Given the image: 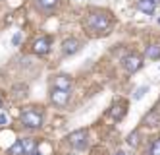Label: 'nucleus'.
I'll return each mask as SVG.
<instances>
[{
  "label": "nucleus",
  "instance_id": "9",
  "mask_svg": "<svg viewBox=\"0 0 160 155\" xmlns=\"http://www.w3.org/2000/svg\"><path fill=\"white\" fill-rule=\"evenodd\" d=\"M143 124L145 126H148V128H156V126H160V113L156 111V109H151L145 116H143Z\"/></svg>",
  "mask_w": 160,
  "mask_h": 155
},
{
  "label": "nucleus",
  "instance_id": "13",
  "mask_svg": "<svg viewBox=\"0 0 160 155\" xmlns=\"http://www.w3.org/2000/svg\"><path fill=\"white\" fill-rule=\"evenodd\" d=\"M125 141H128V146L131 149H137V147H139V144H141V132H139V130H133L131 134H128Z\"/></svg>",
  "mask_w": 160,
  "mask_h": 155
},
{
  "label": "nucleus",
  "instance_id": "5",
  "mask_svg": "<svg viewBox=\"0 0 160 155\" xmlns=\"http://www.w3.org/2000/svg\"><path fill=\"white\" fill-rule=\"evenodd\" d=\"M50 101H52L54 105H58V107H66L68 101H70V91L52 87V91H50Z\"/></svg>",
  "mask_w": 160,
  "mask_h": 155
},
{
  "label": "nucleus",
  "instance_id": "3",
  "mask_svg": "<svg viewBox=\"0 0 160 155\" xmlns=\"http://www.w3.org/2000/svg\"><path fill=\"white\" fill-rule=\"evenodd\" d=\"M122 66H123V70L128 74H135V72H139V70L143 68V58L139 56V54H135V53H131V54H128L122 60Z\"/></svg>",
  "mask_w": 160,
  "mask_h": 155
},
{
  "label": "nucleus",
  "instance_id": "1",
  "mask_svg": "<svg viewBox=\"0 0 160 155\" xmlns=\"http://www.w3.org/2000/svg\"><path fill=\"white\" fill-rule=\"evenodd\" d=\"M85 25L95 33H106L112 25V16L108 12H93V14L87 16Z\"/></svg>",
  "mask_w": 160,
  "mask_h": 155
},
{
  "label": "nucleus",
  "instance_id": "6",
  "mask_svg": "<svg viewBox=\"0 0 160 155\" xmlns=\"http://www.w3.org/2000/svg\"><path fill=\"white\" fill-rule=\"evenodd\" d=\"M33 51H35L39 56L48 54V51H50V39L48 37H39L35 43H33Z\"/></svg>",
  "mask_w": 160,
  "mask_h": 155
},
{
  "label": "nucleus",
  "instance_id": "22",
  "mask_svg": "<svg viewBox=\"0 0 160 155\" xmlns=\"http://www.w3.org/2000/svg\"><path fill=\"white\" fill-rule=\"evenodd\" d=\"M114 155H129V153H125V151H122V149H120V151H116Z\"/></svg>",
  "mask_w": 160,
  "mask_h": 155
},
{
  "label": "nucleus",
  "instance_id": "23",
  "mask_svg": "<svg viewBox=\"0 0 160 155\" xmlns=\"http://www.w3.org/2000/svg\"><path fill=\"white\" fill-rule=\"evenodd\" d=\"M158 23H160V18H158Z\"/></svg>",
  "mask_w": 160,
  "mask_h": 155
},
{
  "label": "nucleus",
  "instance_id": "10",
  "mask_svg": "<svg viewBox=\"0 0 160 155\" xmlns=\"http://www.w3.org/2000/svg\"><path fill=\"white\" fill-rule=\"evenodd\" d=\"M73 86V81L70 76H66V74H60V76H56L54 78V87H58V89H66V91H70Z\"/></svg>",
  "mask_w": 160,
  "mask_h": 155
},
{
  "label": "nucleus",
  "instance_id": "18",
  "mask_svg": "<svg viewBox=\"0 0 160 155\" xmlns=\"http://www.w3.org/2000/svg\"><path fill=\"white\" fill-rule=\"evenodd\" d=\"M147 91H148V87H147V86H141V87H137V89H135V93H133V99H135V101L143 99Z\"/></svg>",
  "mask_w": 160,
  "mask_h": 155
},
{
  "label": "nucleus",
  "instance_id": "16",
  "mask_svg": "<svg viewBox=\"0 0 160 155\" xmlns=\"http://www.w3.org/2000/svg\"><path fill=\"white\" fill-rule=\"evenodd\" d=\"M145 155H160V136L151 140V144H148V149L145 151Z\"/></svg>",
  "mask_w": 160,
  "mask_h": 155
},
{
  "label": "nucleus",
  "instance_id": "15",
  "mask_svg": "<svg viewBox=\"0 0 160 155\" xmlns=\"http://www.w3.org/2000/svg\"><path fill=\"white\" fill-rule=\"evenodd\" d=\"M56 4H58V0H37V8L41 12H50L56 8Z\"/></svg>",
  "mask_w": 160,
  "mask_h": 155
},
{
  "label": "nucleus",
  "instance_id": "21",
  "mask_svg": "<svg viewBox=\"0 0 160 155\" xmlns=\"http://www.w3.org/2000/svg\"><path fill=\"white\" fill-rule=\"evenodd\" d=\"M2 103H4V93L0 91V107H2Z\"/></svg>",
  "mask_w": 160,
  "mask_h": 155
},
{
  "label": "nucleus",
  "instance_id": "19",
  "mask_svg": "<svg viewBox=\"0 0 160 155\" xmlns=\"http://www.w3.org/2000/svg\"><path fill=\"white\" fill-rule=\"evenodd\" d=\"M19 41H21V33H16V35H14V39H12V43L18 47V45H19Z\"/></svg>",
  "mask_w": 160,
  "mask_h": 155
},
{
  "label": "nucleus",
  "instance_id": "8",
  "mask_svg": "<svg viewBox=\"0 0 160 155\" xmlns=\"http://www.w3.org/2000/svg\"><path fill=\"white\" fill-rule=\"evenodd\" d=\"M156 6H158V0H137V10L147 14V16L154 14Z\"/></svg>",
  "mask_w": 160,
  "mask_h": 155
},
{
  "label": "nucleus",
  "instance_id": "17",
  "mask_svg": "<svg viewBox=\"0 0 160 155\" xmlns=\"http://www.w3.org/2000/svg\"><path fill=\"white\" fill-rule=\"evenodd\" d=\"M10 155H25V151H23V144H21V140H18L16 144L10 147V151H8Z\"/></svg>",
  "mask_w": 160,
  "mask_h": 155
},
{
  "label": "nucleus",
  "instance_id": "14",
  "mask_svg": "<svg viewBox=\"0 0 160 155\" xmlns=\"http://www.w3.org/2000/svg\"><path fill=\"white\" fill-rule=\"evenodd\" d=\"M21 144H23L25 155H33V151H37V141L33 140V138H23V140H21Z\"/></svg>",
  "mask_w": 160,
  "mask_h": 155
},
{
  "label": "nucleus",
  "instance_id": "20",
  "mask_svg": "<svg viewBox=\"0 0 160 155\" xmlns=\"http://www.w3.org/2000/svg\"><path fill=\"white\" fill-rule=\"evenodd\" d=\"M4 124H6V116L0 114V126H4Z\"/></svg>",
  "mask_w": 160,
  "mask_h": 155
},
{
  "label": "nucleus",
  "instance_id": "7",
  "mask_svg": "<svg viewBox=\"0 0 160 155\" xmlns=\"http://www.w3.org/2000/svg\"><path fill=\"white\" fill-rule=\"evenodd\" d=\"M79 49H81V43H79L77 39H66L64 43H62V53L66 54V56H72V54H75Z\"/></svg>",
  "mask_w": 160,
  "mask_h": 155
},
{
  "label": "nucleus",
  "instance_id": "12",
  "mask_svg": "<svg viewBox=\"0 0 160 155\" xmlns=\"http://www.w3.org/2000/svg\"><path fill=\"white\" fill-rule=\"evenodd\" d=\"M110 116L114 118V120H122V118L125 116V103H116L110 109Z\"/></svg>",
  "mask_w": 160,
  "mask_h": 155
},
{
  "label": "nucleus",
  "instance_id": "4",
  "mask_svg": "<svg viewBox=\"0 0 160 155\" xmlns=\"http://www.w3.org/2000/svg\"><path fill=\"white\" fill-rule=\"evenodd\" d=\"M68 141H70V146L75 147V149H85L87 147V130H75L68 136Z\"/></svg>",
  "mask_w": 160,
  "mask_h": 155
},
{
  "label": "nucleus",
  "instance_id": "2",
  "mask_svg": "<svg viewBox=\"0 0 160 155\" xmlns=\"http://www.w3.org/2000/svg\"><path fill=\"white\" fill-rule=\"evenodd\" d=\"M42 122H44V114H42V111L37 109V107H27V109L21 113V124L25 128L35 130V128H41Z\"/></svg>",
  "mask_w": 160,
  "mask_h": 155
},
{
  "label": "nucleus",
  "instance_id": "11",
  "mask_svg": "<svg viewBox=\"0 0 160 155\" xmlns=\"http://www.w3.org/2000/svg\"><path fill=\"white\" fill-rule=\"evenodd\" d=\"M145 56L151 58V60H158L160 58V45L158 43H148L145 47Z\"/></svg>",
  "mask_w": 160,
  "mask_h": 155
}]
</instances>
